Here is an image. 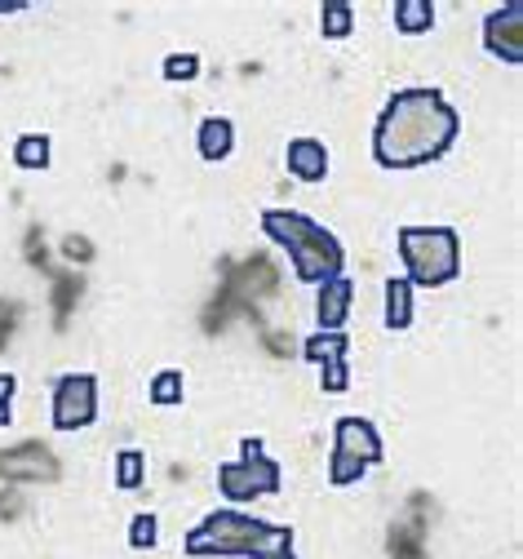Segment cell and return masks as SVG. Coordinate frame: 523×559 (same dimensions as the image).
<instances>
[{
	"label": "cell",
	"instance_id": "obj_1",
	"mask_svg": "<svg viewBox=\"0 0 523 559\" xmlns=\"http://www.w3.org/2000/svg\"><path fill=\"white\" fill-rule=\"evenodd\" d=\"M462 116L439 90H400L372 124V160L382 169H421L453 152Z\"/></svg>",
	"mask_w": 523,
	"mask_h": 559
},
{
	"label": "cell",
	"instance_id": "obj_2",
	"mask_svg": "<svg viewBox=\"0 0 523 559\" xmlns=\"http://www.w3.org/2000/svg\"><path fill=\"white\" fill-rule=\"evenodd\" d=\"M182 550L191 559H271L280 550H293V528L271 524L245 511H209L187 537Z\"/></svg>",
	"mask_w": 523,
	"mask_h": 559
},
{
	"label": "cell",
	"instance_id": "obj_3",
	"mask_svg": "<svg viewBox=\"0 0 523 559\" xmlns=\"http://www.w3.org/2000/svg\"><path fill=\"white\" fill-rule=\"evenodd\" d=\"M262 231L288 253V262H293V271H297L302 285H316L320 289V285H329V280H337L346 271L342 240L329 227H320L316 218L297 214V209H266V214H262Z\"/></svg>",
	"mask_w": 523,
	"mask_h": 559
},
{
	"label": "cell",
	"instance_id": "obj_4",
	"mask_svg": "<svg viewBox=\"0 0 523 559\" xmlns=\"http://www.w3.org/2000/svg\"><path fill=\"white\" fill-rule=\"evenodd\" d=\"M395 249L404 280L413 289H443L462 275V236L457 227H400Z\"/></svg>",
	"mask_w": 523,
	"mask_h": 559
},
{
	"label": "cell",
	"instance_id": "obj_5",
	"mask_svg": "<svg viewBox=\"0 0 523 559\" xmlns=\"http://www.w3.org/2000/svg\"><path fill=\"white\" fill-rule=\"evenodd\" d=\"M280 462L266 453V444L258 436H245L240 440V462H222L217 466V488L227 493L236 507L253 502V498H266V493H280Z\"/></svg>",
	"mask_w": 523,
	"mask_h": 559
},
{
	"label": "cell",
	"instance_id": "obj_6",
	"mask_svg": "<svg viewBox=\"0 0 523 559\" xmlns=\"http://www.w3.org/2000/svg\"><path fill=\"white\" fill-rule=\"evenodd\" d=\"M98 423V378L62 373L54 382V431H85Z\"/></svg>",
	"mask_w": 523,
	"mask_h": 559
},
{
	"label": "cell",
	"instance_id": "obj_7",
	"mask_svg": "<svg viewBox=\"0 0 523 559\" xmlns=\"http://www.w3.org/2000/svg\"><path fill=\"white\" fill-rule=\"evenodd\" d=\"M302 356L311 360V365H320V386L329 391V395H342L346 386H350V337H346V329H337V333H324V329H316L307 342H302Z\"/></svg>",
	"mask_w": 523,
	"mask_h": 559
},
{
	"label": "cell",
	"instance_id": "obj_8",
	"mask_svg": "<svg viewBox=\"0 0 523 559\" xmlns=\"http://www.w3.org/2000/svg\"><path fill=\"white\" fill-rule=\"evenodd\" d=\"M484 49L501 62H523V5L506 0L501 10L484 19Z\"/></svg>",
	"mask_w": 523,
	"mask_h": 559
},
{
	"label": "cell",
	"instance_id": "obj_9",
	"mask_svg": "<svg viewBox=\"0 0 523 559\" xmlns=\"http://www.w3.org/2000/svg\"><path fill=\"white\" fill-rule=\"evenodd\" d=\"M333 449L346 453V457H355V462H364V466H378V462L387 457L378 427H372L368 417H355V413L337 417V427H333Z\"/></svg>",
	"mask_w": 523,
	"mask_h": 559
},
{
	"label": "cell",
	"instance_id": "obj_10",
	"mask_svg": "<svg viewBox=\"0 0 523 559\" xmlns=\"http://www.w3.org/2000/svg\"><path fill=\"white\" fill-rule=\"evenodd\" d=\"M284 160H288V174L297 182H307V187H316V182L329 178V147L320 143V138H293Z\"/></svg>",
	"mask_w": 523,
	"mask_h": 559
},
{
	"label": "cell",
	"instance_id": "obj_11",
	"mask_svg": "<svg viewBox=\"0 0 523 559\" xmlns=\"http://www.w3.org/2000/svg\"><path fill=\"white\" fill-rule=\"evenodd\" d=\"M350 302H355L350 275H337V280H329V285H320V298H316V320H320V329H324V333L346 329Z\"/></svg>",
	"mask_w": 523,
	"mask_h": 559
},
{
	"label": "cell",
	"instance_id": "obj_12",
	"mask_svg": "<svg viewBox=\"0 0 523 559\" xmlns=\"http://www.w3.org/2000/svg\"><path fill=\"white\" fill-rule=\"evenodd\" d=\"M236 147V124L227 116H204L200 120V156L209 165H222Z\"/></svg>",
	"mask_w": 523,
	"mask_h": 559
},
{
	"label": "cell",
	"instance_id": "obj_13",
	"mask_svg": "<svg viewBox=\"0 0 523 559\" xmlns=\"http://www.w3.org/2000/svg\"><path fill=\"white\" fill-rule=\"evenodd\" d=\"M382 320L395 333H404L413 324V285H408L404 275H391L387 280V311H382Z\"/></svg>",
	"mask_w": 523,
	"mask_h": 559
},
{
	"label": "cell",
	"instance_id": "obj_14",
	"mask_svg": "<svg viewBox=\"0 0 523 559\" xmlns=\"http://www.w3.org/2000/svg\"><path fill=\"white\" fill-rule=\"evenodd\" d=\"M395 27L404 36H421L435 27V0H395Z\"/></svg>",
	"mask_w": 523,
	"mask_h": 559
},
{
	"label": "cell",
	"instance_id": "obj_15",
	"mask_svg": "<svg viewBox=\"0 0 523 559\" xmlns=\"http://www.w3.org/2000/svg\"><path fill=\"white\" fill-rule=\"evenodd\" d=\"M350 27H355V5H346V0H324L320 5V36L342 40V36H350Z\"/></svg>",
	"mask_w": 523,
	"mask_h": 559
},
{
	"label": "cell",
	"instance_id": "obj_16",
	"mask_svg": "<svg viewBox=\"0 0 523 559\" xmlns=\"http://www.w3.org/2000/svg\"><path fill=\"white\" fill-rule=\"evenodd\" d=\"M49 138L45 133H23L14 143V165L19 169H49Z\"/></svg>",
	"mask_w": 523,
	"mask_h": 559
},
{
	"label": "cell",
	"instance_id": "obj_17",
	"mask_svg": "<svg viewBox=\"0 0 523 559\" xmlns=\"http://www.w3.org/2000/svg\"><path fill=\"white\" fill-rule=\"evenodd\" d=\"M182 395H187L182 369H161V373L152 378V386H146V400H152V404H161V408H169V404H182Z\"/></svg>",
	"mask_w": 523,
	"mask_h": 559
},
{
	"label": "cell",
	"instance_id": "obj_18",
	"mask_svg": "<svg viewBox=\"0 0 523 559\" xmlns=\"http://www.w3.org/2000/svg\"><path fill=\"white\" fill-rule=\"evenodd\" d=\"M146 479V453L142 449H120L116 453V484L124 488V493H133V488H142Z\"/></svg>",
	"mask_w": 523,
	"mask_h": 559
},
{
	"label": "cell",
	"instance_id": "obj_19",
	"mask_svg": "<svg viewBox=\"0 0 523 559\" xmlns=\"http://www.w3.org/2000/svg\"><path fill=\"white\" fill-rule=\"evenodd\" d=\"M156 542H161V520L152 511H142V515L129 520V546L133 550H152Z\"/></svg>",
	"mask_w": 523,
	"mask_h": 559
},
{
	"label": "cell",
	"instance_id": "obj_20",
	"mask_svg": "<svg viewBox=\"0 0 523 559\" xmlns=\"http://www.w3.org/2000/svg\"><path fill=\"white\" fill-rule=\"evenodd\" d=\"M364 471H368L364 462H355V457H346V453H337V449H333V457H329V484H333V488L355 484Z\"/></svg>",
	"mask_w": 523,
	"mask_h": 559
},
{
	"label": "cell",
	"instance_id": "obj_21",
	"mask_svg": "<svg viewBox=\"0 0 523 559\" xmlns=\"http://www.w3.org/2000/svg\"><path fill=\"white\" fill-rule=\"evenodd\" d=\"M195 76H200L195 53H169L165 58V81H195Z\"/></svg>",
	"mask_w": 523,
	"mask_h": 559
},
{
	"label": "cell",
	"instance_id": "obj_22",
	"mask_svg": "<svg viewBox=\"0 0 523 559\" xmlns=\"http://www.w3.org/2000/svg\"><path fill=\"white\" fill-rule=\"evenodd\" d=\"M14 391H19V378L14 373H0V427L14 423Z\"/></svg>",
	"mask_w": 523,
	"mask_h": 559
},
{
	"label": "cell",
	"instance_id": "obj_23",
	"mask_svg": "<svg viewBox=\"0 0 523 559\" xmlns=\"http://www.w3.org/2000/svg\"><path fill=\"white\" fill-rule=\"evenodd\" d=\"M271 559H297V555H293V550H280V555H271Z\"/></svg>",
	"mask_w": 523,
	"mask_h": 559
}]
</instances>
